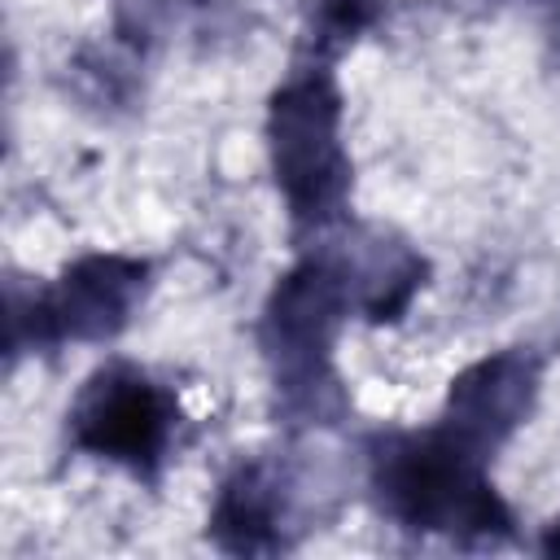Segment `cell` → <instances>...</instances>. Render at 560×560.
<instances>
[{
  "label": "cell",
  "mask_w": 560,
  "mask_h": 560,
  "mask_svg": "<svg viewBox=\"0 0 560 560\" xmlns=\"http://www.w3.org/2000/svg\"><path fill=\"white\" fill-rule=\"evenodd\" d=\"M368 490L376 508L411 534L455 542H499L512 534V508L490 481V459L442 424L368 438Z\"/></svg>",
  "instance_id": "6da1fadb"
},
{
  "label": "cell",
  "mask_w": 560,
  "mask_h": 560,
  "mask_svg": "<svg viewBox=\"0 0 560 560\" xmlns=\"http://www.w3.org/2000/svg\"><path fill=\"white\" fill-rule=\"evenodd\" d=\"M350 315V284L324 241L319 249L298 258L262 302L258 350L280 407L302 424H332L346 411L332 350Z\"/></svg>",
  "instance_id": "7a4b0ae2"
},
{
  "label": "cell",
  "mask_w": 560,
  "mask_h": 560,
  "mask_svg": "<svg viewBox=\"0 0 560 560\" xmlns=\"http://www.w3.org/2000/svg\"><path fill=\"white\" fill-rule=\"evenodd\" d=\"M341 118V92L324 66L293 70L267 101V166L293 232L324 236L341 228L354 184Z\"/></svg>",
  "instance_id": "3957f363"
},
{
  "label": "cell",
  "mask_w": 560,
  "mask_h": 560,
  "mask_svg": "<svg viewBox=\"0 0 560 560\" xmlns=\"http://www.w3.org/2000/svg\"><path fill=\"white\" fill-rule=\"evenodd\" d=\"M149 289V262L131 254H83L52 289H9V350H48L61 341L105 346L140 311Z\"/></svg>",
  "instance_id": "277c9868"
},
{
  "label": "cell",
  "mask_w": 560,
  "mask_h": 560,
  "mask_svg": "<svg viewBox=\"0 0 560 560\" xmlns=\"http://www.w3.org/2000/svg\"><path fill=\"white\" fill-rule=\"evenodd\" d=\"M175 429H179L175 394L136 363L96 368L79 385L66 416V433L79 455L118 464L140 481L162 477L175 451Z\"/></svg>",
  "instance_id": "5b68a950"
},
{
  "label": "cell",
  "mask_w": 560,
  "mask_h": 560,
  "mask_svg": "<svg viewBox=\"0 0 560 560\" xmlns=\"http://www.w3.org/2000/svg\"><path fill=\"white\" fill-rule=\"evenodd\" d=\"M324 477L311 464L276 459V455H249L228 468V477L214 490L210 503V538L219 551L232 556H276L293 547L302 521L319 516V490Z\"/></svg>",
  "instance_id": "8992f818"
},
{
  "label": "cell",
  "mask_w": 560,
  "mask_h": 560,
  "mask_svg": "<svg viewBox=\"0 0 560 560\" xmlns=\"http://www.w3.org/2000/svg\"><path fill=\"white\" fill-rule=\"evenodd\" d=\"M538 389H542V363L534 350L525 346L494 350L451 381L438 424L477 455L494 459V451L529 420Z\"/></svg>",
  "instance_id": "52a82bcc"
},
{
  "label": "cell",
  "mask_w": 560,
  "mask_h": 560,
  "mask_svg": "<svg viewBox=\"0 0 560 560\" xmlns=\"http://www.w3.org/2000/svg\"><path fill=\"white\" fill-rule=\"evenodd\" d=\"M346 284H350V302H354V315L372 319V324H389L398 319L411 298L420 293L424 276H429V262L394 232L385 228H332L324 232Z\"/></svg>",
  "instance_id": "ba28073f"
},
{
  "label": "cell",
  "mask_w": 560,
  "mask_h": 560,
  "mask_svg": "<svg viewBox=\"0 0 560 560\" xmlns=\"http://www.w3.org/2000/svg\"><path fill=\"white\" fill-rule=\"evenodd\" d=\"M385 18V0H306V44L328 57Z\"/></svg>",
  "instance_id": "9c48e42d"
},
{
  "label": "cell",
  "mask_w": 560,
  "mask_h": 560,
  "mask_svg": "<svg viewBox=\"0 0 560 560\" xmlns=\"http://www.w3.org/2000/svg\"><path fill=\"white\" fill-rule=\"evenodd\" d=\"M136 57V52H131ZM122 52L88 48L70 61V79L88 105H131L136 101V61Z\"/></svg>",
  "instance_id": "30bf717a"
},
{
  "label": "cell",
  "mask_w": 560,
  "mask_h": 560,
  "mask_svg": "<svg viewBox=\"0 0 560 560\" xmlns=\"http://www.w3.org/2000/svg\"><path fill=\"white\" fill-rule=\"evenodd\" d=\"M175 18V0H114V35L127 48H149Z\"/></svg>",
  "instance_id": "8fae6325"
},
{
  "label": "cell",
  "mask_w": 560,
  "mask_h": 560,
  "mask_svg": "<svg viewBox=\"0 0 560 560\" xmlns=\"http://www.w3.org/2000/svg\"><path fill=\"white\" fill-rule=\"evenodd\" d=\"M542 551H551V556H560V521L547 529V538H542Z\"/></svg>",
  "instance_id": "7c38bea8"
}]
</instances>
